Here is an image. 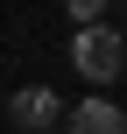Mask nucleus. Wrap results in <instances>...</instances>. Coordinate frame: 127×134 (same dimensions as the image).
Wrapping results in <instances>:
<instances>
[{"label": "nucleus", "instance_id": "obj_1", "mask_svg": "<svg viewBox=\"0 0 127 134\" xmlns=\"http://www.w3.org/2000/svg\"><path fill=\"white\" fill-rule=\"evenodd\" d=\"M71 64H78V78H92V85H113V78H120V64H127L120 28H106V21L78 28V35H71Z\"/></svg>", "mask_w": 127, "mask_h": 134}, {"label": "nucleus", "instance_id": "obj_2", "mask_svg": "<svg viewBox=\"0 0 127 134\" xmlns=\"http://www.w3.org/2000/svg\"><path fill=\"white\" fill-rule=\"evenodd\" d=\"M64 127L71 134H127V113L113 106V99H85V106L64 113Z\"/></svg>", "mask_w": 127, "mask_h": 134}, {"label": "nucleus", "instance_id": "obj_3", "mask_svg": "<svg viewBox=\"0 0 127 134\" xmlns=\"http://www.w3.org/2000/svg\"><path fill=\"white\" fill-rule=\"evenodd\" d=\"M14 120H21V127H57V120H64V106H57V92L28 85V92H14Z\"/></svg>", "mask_w": 127, "mask_h": 134}, {"label": "nucleus", "instance_id": "obj_4", "mask_svg": "<svg viewBox=\"0 0 127 134\" xmlns=\"http://www.w3.org/2000/svg\"><path fill=\"white\" fill-rule=\"evenodd\" d=\"M64 7H71V14H78V21H85V28H92V21H99V7H106V0H64Z\"/></svg>", "mask_w": 127, "mask_h": 134}]
</instances>
